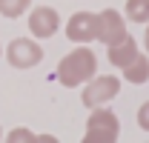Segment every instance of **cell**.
I'll return each instance as SVG.
<instances>
[{
  "label": "cell",
  "instance_id": "52a82bcc",
  "mask_svg": "<svg viewBox=\"0 0 149 143\" xmlns=\"http://www.w3.org/2000/svg\"><path fill=\"white\" fill-rule=\"evenodd\" d=\"M57 29H60L57 9H52V6H35L29 12V32H32L35 40H46V37L57 35Z\"/></svg>",
  "mask_w": 149,
  "mask_h": 143
},
{
  "label": "cell",
  "instance_id": "9a60e30c",
  "mask_svg": "<svg viewBox=\"0 0 149 143\" xmlns=\"http://www.w3.org/2000/svg\"><path fill=\"white\" fill-rule=\"evenodd\" d=\"M143 49H146V54H149V23H146V32H143Z\"/></svg>",
  "mask_w": 149,
  "mask_h": 143
},
{
  "label": "cell",
  "instance_id": "3957f363",
  "mask_svg": "<svg viewBox=\"0 0 149 143\" xmlns=\"http://www.w3.org/2000/svg\"><path fill=\"white\" fill-rule=\"evenodd\" d=\"M118 92H120V77H115V74H95L89 83H83L80 103L86 109L106 106L112 97H118Z\"/></svg>",
  "mask_w": 149,
  "mask_h": 143
},
{
  "label": "cell",
  "instance_id": "8992f818",
  "mask_svg": "<svg viewBox=\"0 0 149 143\" xmlns=\"http://www.w3.org/2000/svg\"><path fill=\"white\" fill-rule=\"evenodd\" d=\"M66 37L77 43V46H89L92 40H97V15L92 12H74L66 20Z\"/></svg>",
  "mask_w": 149,
  "mask_h": 143
},
{
  "label": "cell",
  "instance_id": "9c48e42d",
  "mask_svg": "<svg viewBox=\"0 0 149 143\" xmlns=\"http://www.w3.org/2000/svg\"><path fill=\"white\" fill-rule=\"evenodd\" d=\"M120 72H123V80L132 83V86L146 83V80H149V54H141V52H138V57L132 60L126 69H120Z\"/></svg>",
  "mask_w": 149,
  "mask_h": 143
},
{
  "label": "cell",
  "instance_id": "e0dca14e",
  "mask_svg": "<svg viewBox=\"0 0 149 143\" xmlns=\"http://www.w3.org/2000/svg\"><path fill=\"white\" fill-rule=\"evenodd\" d=\"M0 57H3V46H0Z\"/></svg>",
  "mask_w": 149,
  "mask_h": 143
},
{
  "label": "cell",
  "instance_id": "5bb4252c",
  "mask_svg": "<svg viewBox=\"0 0 149 143\" xmlns=\"http://www.w3.org/2000/svg\"><path fill=\"white\" fill-rule=\"evenodd\" d=\"M37 143H60L55 135H37Z\"/></svg>",
  "mask_w": 149,
  "mask_h": 143
},
{
  "label": "cell",
  "instance_id": "277c9868",
  "mask_svg": "<svg viewBox=\"0 0 149 143\" xmlns=\"http://www.w3.org/2000/svg\"><path fill=\"white\" fill-rule=\"evenodd\" d=\"M6 60L12 69H32L43 60V49L35 37H15L6 46Z\"/></svg>",
  "mask_w": 149,
  "mask_h": 143
},
{
  "label": "cell",
  "instance_id": "30bf717a",
  "mask_svg": "<svg viewBox=\"0 0 149 143\" xmlns=\"http://www.w3.org/2000/svg\"><path fill=\"white\" fill-rule=\"evenodd\" d=\"M123 17L129 23H149V0H126V9H123Z\"/></svg>",
  "mask_w": 149,
  "mask_h": 143
},
{
  "label": "cell",
  "instance_id": "5b68a950",
  "mask_svg": "<svg viewBox=\"0 0 149 143\" xmlns=\"http://www.w3.org/2000/svg\"><path fill=\"white\" fill-rule=\"evenodd\" d=\"M129 37V29H126V17L115 9H103L97 12V40L109 49V46H118L120 40Z\"/></svg>",
  "mask_w": 149,
  "mask_h": 143
},
{
  "label": "cell",
  "instance_id": "4fadbf2b",
  "mask_svg": "<svg viewBox=\"0 0 149 143\" xmlns=\"http://www.w3.org/2000/svg\"><path fill=\"white\" fill-rule=\"evenodd\" d=\"M138 126H141L143 132H149V100H143L141 109H138Z\"/></svg>",
  "mask_w": 149,
  "mask_h": 143
},
{
  "label": "cell",
  "instance_id": "7a4b0ae2",
  "mask_svg": "<svg viewBox=\"0 0 149 143\" xmlns=\"http://www.w3.org/2000/svg\"><path fill=\"white\" fill-rule=\"evenodd\" d=\"M120 135V120L109 106L92 109L89 120H86V135L80 143H118Z\"/></svg>",
  "mask_w": 149,
  "mask_h": 143
},
{
  "label": "cell",
  "instance_id": "6da1fadb",
  "mask_svg": "<svg viewBox=\"0 0 149 143\" xmlns=\"http://www.w3.org/2000/svg\"><path fill=\"white\" fill-rule=\"evenodd\" d=\"M97 74V54L89 46H77L57 63V80L66 89H77Z\"/></svg>",
  "mask_w": 149,
  "mask_h": 143
},
{
  "label": "cell",
  "instance_id": "ba28073f",
  "mask_svg": "<svg viewBox=\"0 0 149 143\" xmlns=\"http://www.w3.org/2000/svg\"><path fill=\"white\" fill-rule=\"evenodd\" d=\"M106 54H109V63L115 66V69H126L132 60L138 57V40L129 35L126 40H120L118 46H109Z\"/></svg>",
  "mask_w": 149,
  "mask_h": 143
},
{
  "label": "cell",
  "instance_id": "2e32d148",
  "mask_svg": "<svg viewBox=\"0 0 149 143\" xmlns=\"http://www.w3.org/2000/svg\"><path fill=\"white\" fill-rule=\"evenodd\" d=\"M0 143H3V129H0Z\"/></svg>",
  "mask_w": 149,
  "mask_h": 143
},
{
  "label": "cell",
  "instance_id": "7c38bea8",
  "mask_svg": "<svg viewBox=\"0 0 149 143\" xmlns=\"http://www.w3.org/2000/svg\"><path fill=\"white\" fill-rule=\"evenodd\" d=\"M3 143H37V135L32 129H26V126H15V129L3 137Z\"/></svg>",
  "mask_w": 149,
  "mask_h": 143
},
{
  "label": "cell",
  "instance_id": "8fae6325",
  "mask_svg": "<svg viewBox=\"0 0 149 143\" xmlns=\"http://www.w3.org/2000/svg\"><path fill=\"white\" fill-rule=\"evenodd\" d=\"M29 6H32V0H0V15L9 17V20H15V17H20V15H26Z\"/></svg>",
  "mask_w": 149,
  "mask_h": 143
}]
</instances>
